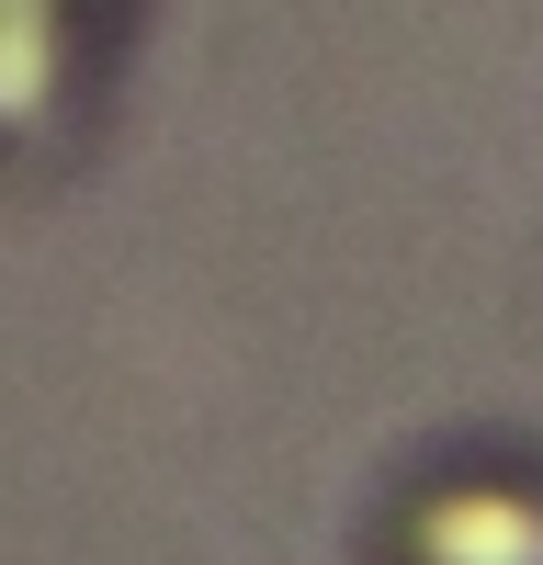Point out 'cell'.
<instances>
[{
  "mask_svg": "<svg viewBox=\"0 0 543 565\" xmlns=\"http://www.w3.org/2000/svg\"><path fill=\"white\" fill-rule=\"evenodd\" d=\"M407 565H543V487H453L419 509Z\"/></svg>",
  "mask_w": 543,
  "mask_h": 565,
  "instance_id": "cell-1",
  "label": "cell"
}]
</instances>
